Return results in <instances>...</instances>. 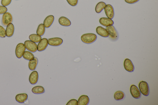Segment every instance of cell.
I'll list each match as a JSON object with an SVG mask.
<instances>
[{"label":"cell","instance_id":"cell-1","mask_svg":"<svg viewBox=\"0 0 158 105\" xmlns=\"http://www.w3.org/2000/svg\"><path fill=\"white\" fill-rule=\"evenodd\" d=\"M82 41L87 44H90L95 42L97 39V36L95 34L86 33L82 35L81 37Z\"/></svg>","mask_w":158,"mask_h":105},{"label":"cell","instance_id":"cell-2","mask_svg":"<svg viewBox=\"0 0 158 105\" xmlns=\"http://www.w3.org/2000/svg\"><path fill=\"white\" fill-rule=\"evenodd\" d=\"M109 34V36L113 41H117L118 38V34L115 27L113 25L106 27V29Z\"/></svg>","mask_w":158,"mask_h":105},{"label":"cell","instance_id":"cell-3","mask_svg":"<svg viewBox=\"0 0 158 105\" xmlns=\"http://www.w3.org/2000/svg\"><path fill=\"white\" fill-rule=\"evenodd\" d=\"M140 92L144 96H148L150 93V89L147 83L144 81L140 82L139 85Z\"/></svg>","mask_w":158,"mask_h":105},{"label":"cell","instance_id":"cell-4","mask_svg":"<svg viewBox=\"0 0 158 105\" xmlns=\"http://www.w3.org/2000/svg\"><path fill=\"white\" fill-rule=\"evenodd\" d=\"M26 49L24 44L22 43L18 44L16 46L15 50V54L16 57L19 59L21 58L23 56Z\"/></svg>","mask_w":158,"mask_h":105},{"label":"cell","instance_id":"cell-5","mask_svg":"<svg viewBox=\"0 0 158 105\" xmlns=\"http://www.w3.org/2000/svg\"><path fill=\"white\" fill-rule=\"evenodd\" d=\"M13 21V17L10 12H6L3 14L2 23L3 26L6 27L8 24L11 23Z\"/></svg>","mask_w":158,"mask_h":105},{"label":"cell","instance_id":"cell-6","mask_svg":"<svg viewBox=\"0 0 158 105\" xmlns=\"http://www.w3.org/2000/svg\"><path fill=\"white\" fill-rule=\"evenodd\" d=\"M24 45L28 50L32 52H35L37 50V45L35 43L29 40L25 42Z\"/></svg>","mask_w":158,"mask_h":105},{"label":"cell","instance_id":"cell-7","mask_svg":"<svg viewBox=\"0 0 158 105\" xmlns=\"http://www.w3.org/2000/svg\"><path fill=\"white\" fill-rule=\"evenodd\" d=\"M130 91L131 96L135 99H139L141 97V92L138 87L134 85L131 86Z\"/></svg>","mask_w":158,"mask_h":105},{"label":"cell","instance_id":"cell-8","mask_svg":"<svg viewBox=\"0 0 158 105\" xmlns=\"http://www.w3.org/2000/svg\"><path fill=\"white\" fill-rule=\"evenodd\" d=\"M104 11L108 18L112 19L114 16V8L110 4H107L104 8Z\"/></svg>","mask_w":158,"mask_h":105},{"label":"cell","instance_id":"cell-9","mask_svg":"<svg viewBox=\"0 0 158 105\" xmlns=\"http://www.w3.org/2000/svg\"><path fill=\"white\" fill-rule=\"evenodd\" d=\"M48 44L52 46H58L63 43V40L59 37L50 38L48 40Z\"/></svg>","mask_w":158,"mask_h":105},{"label":"cell","instance_id":"cell-10","mask_svg":"<svg viewBox=\"0 0 158 105\" xmlns=\"http://www.w3.org/2000/svg\"><path fill=\"white\" fill-rule=\"evenodd\" d=\"M48 45V40L46 38H44L39 42L37 45V50L42 51L46 49Z\"/></svg>","mask_w":158,"mask_h":105},{"label":"cell","instance_id":"cell-11","mask_svg":"<svg viewBox=\"0 0 158 105\" xmlns=\"http://www.w3.org/2000/svg\"><path fill=\"white\" fill-rule=\"evenodd\" d=\"M124 67L127 71L133 72L134 70V66L132 62L129 59H125L124 62Z\"/></svg>","mask_w":158,"mask_h":105},{"label":"cell","instance_id":"cell-12","mask_svg":"<svg viewBox=\"0 0 158 105\" xmlns=\"http://www.w3.org/2000/svg\"><path fill=\"white\" fill-rule=\"evenodd\" d=\"M39 78V75L37 71H33L29 77V81L30 83L32 85L36 84Z\"/></svg>","mask_w":158,"mask_h":105},{"label":"cell","instance_id":"cell-13","mask_svg":"<svg viewBox=\"0 0 158 105\" xmlns=\"http://www.w3.org/2000/svg\"><path fill=\"white\" fill-rule=\"evenodd\" d=\"M54 17L53 16L49 15L47 16L44 21L43 24L45 28H50L53 23Z\"/></svg>","mask_w":158,"mask_h":105},{"label":"cell","instance_id":"cell-14","mask_svg":"<svg viewBox=\"0 0 158 105\" xmlns=\"http://www.w3.org/2000/svg\"><path fill=\"white\" fill-rule=\"evenodd\" d=\"M90 102V99L88 96L83 95L80 96L78 99L77 105H87Z\"/></svg>","mask_w":158,"mask_h":105},{"label":"cell","instance_id":"cell-15","mask_svg":"<svg viewBox=\"0 0 158 105\" xmlns=\"http://www.w3.org/2000/svg\"><path fill=\"white\" fill-rule=\"evenodd\" d=\"M99 22L101 24L106 27L113 25L114 24L113 21L112 19L105 17L101 18Z\"/></svg>","mask_w":158,"mask_h":105},{"label":"cell","instance_id":"cell-16","mask_svg":"<svg viewBox=\"0 0 158 105\" xmlns=\"http://www.w3.org/2000/svg\"><path fill=\"white\" fill-rule=\"evenodd\" d=\"M15 30L14 26L12 23L8 24L7 26L6 29V36L8 37H12L14 35Z\"/></svg>","mask_w":158,"mask_h":105},{"label":"cell","instance_id":"cell-17","mask_svg":"<svg viewBox=\"0 0 158 105\" xmlns=\"http://www.w3.org/2000/svg\"><path fill=\"white\" fill-rule=\"evenodd\" d=\"M28 95L26 93H20L17 95L15 99L16 101L20 103H25L27 100Z\"/></svg>","mask_w":158,"mask_h":105},{"label":"cell","instance_id":"cell-18","mask_svg":"<svg viewBox=\"0 0 158 105\" xmlns=\"http://www.w3.org/2000/svg\"><path fill=\"white\" fill-rule=\"evenodd\" d=\"M96 32L101 37H109V34L107 30L101 26H99L96 28Z\"/></svg>","mask_w":158,"mask_h":105},{"label":"cell","instance_id":"cell-19","mask_svg":"<svg viewBox=\"0 0 158 105\" xmlns=\"http://www.w3.org/2000/svg\"><path fill=\"white\" fill-rule=\"evenodd\" d=\"M59 24L61 26L68 27L71 25V21L67 17L62 16L60 17L59 20Z\"/></svg>","mask_w":158,"mask_h":105},{"label":"cell","instance_id":"cell-20","mask_svg":"<svg viewBox=\"0 0 158 105\" xmlns=\"http://www.w3.org/2000/svg\"><path fill=\"white\" fill-rule=\"evenodd\" d=\"M38 62V59L36 57H35L33 60H30L28 64L29 69L31 71L34 70L36 68Z\"/></svg>","mask_w":158,"mask_h":105},{"label":"cell","instance_id":"cell-21","mask_svg":"<svg viewBox=\"0 0 158 105\" xmlns=\"http://www.w3.org/2000/svg\"><path fill=\"white\" fill-rule=\"evenodd\" d=\"M32 91L33 93L35 94H39L44 93L45 90L42 86H37L33 87Z\"/></svg>","mask_w":158,"mask_h":105},{"label":"cell","instance_id":"cell-22","mask_svg":"<svg viewBox=\"0 0 158 105\" xmlns=\"http://www.w3.org/2000/svg\"><path fill=\"white\" fill-rule=\"evenodd\" d=\"M106 4L103 2H100L97 3L95 8V11L97 14H99L104 9Z\"/></svg>","mask_w":158,"mask_h":105},{"label":"cell","instance_id":"cell-23","mask_svg":"<svg viewBox=\"0 0 158 105\" xmlns=\"http://www.w3.org/2000/svg\"><path fill=\"white\" fill-rule=\"evenodd\" d=\"M125 97V93L121 91H116L114 95V98L116 100L118 101L123 99Z\"/></svg>","mask_w":158,"mask_h":105},{"label":"cell","instance_id":"cell-24","mask_svg":"<svg viewBox=\"0 0 158 105\" xmlns=\"http://www.w3.org/2000/svg\"><path fill=\"white\" fill-rule=\"evenodd\" d=\"M29 38L30 41L35 43H39L42 39L41 37L37 34L30 35L29 36Z\"/></svg>","mask_w":158,"mask_h":105},{"label":"cell","instance_id":"cell-25","mask_svg":"<svg viewBox=\"0 0 158 105\" xmlns=\"http://www.w3.org/2000/svg\"><path fill=\"white\" fill-rule=\"evenodd\" d=\"M45 27L43 24H40L38 26L36 32L37 34L40 36H42L45 32Z\"/></svg>","mask_w":158,"mask_h":105},{"label":"cell","instance_id":"cell-26","mask_svg":"<svg viewBox=\"0 0 158 105\" xmlns=\"http://www.w3.org/2000/svg\"><path fill=\"white\" fill-rule=\"evenodd\" d=\"M23 57L25 59L29 61L33 60L35 58L34 55L32 52L28 51L24 52Z\"/></svg>","mask_w":158,"mask_h":105},{"label":"cell","instance_id":"cell-27","mask_svg":"<svg viewBox=\"0 0 158 105\" xmlns=\"http://www.w3.org/2000/svg\"><path fill=\"white\" fill-rule=\"evenodd\" d=\"M6 37V30L2 26L0 25V37L4 38Z\"/></svg>","mask_w":158,"mask_h":105},{"label":"cell","instance_id":"cell-28","mask_svg":"<svg viewBox=\"0 0 158 105\" xmlns=\"http://www.w3.org/2000/svg\"><path fill=\"white\" fill-rule=\"evenodd\" d=\"M68 3L72 6H76L77 5L78 0H66Z\"/></svg>","mask_w":158,"mask_h":105},{"label":"cell","instance_id":"cell-29","mask_svg":"<svg viewBox=\"0 0 158 105\" xmlns=\"http://www.w3.org/2000/svg\"><path fill=\"white\" fill-rule=\"evenodd\" d=\"M12 0H1V3L2 6L6 7L10 4Z\"/></svg>","mask_w":158,"mask_h":105},{"label":"cell","instance_id":"cell-30","mask_svg":"<svg viewBox=\"0 0 158 105\" xmlns=\"http://www.w3.org/2000/svg\"><path fill=\"white\" fill-rule=\"evenodd\" d=\"M7 11V8L5 6H0V14H5Z\"/></svg>","mask_w":158,"mask_h":105},{"label":"cell","instance_id":"cell-31","mask_svg":"<svg viewBox=\"0 0 158 105\" xmlns=\"http://www.w3.org/2000/svg\"><path fill=\"white\" fill-rule=\"evenodd\" d=\"M77 100L76 99H73L70 100L67 104V105H77Z\"/></svg>","mask_w":158,"mask_h":105},{"label":"cell","instance_id":"cell-32","mask_svg":"<svg viewBox=\"0 0 158 105\" xmlns=\"http://www.w3.org/2000/svg\"><path fill=\"white\" fill-rule=\"evenodd\" d=\"M139 1V0H125L126 3L130 4L135 3L138 2Z\"/></svg>","mask_w":158,"mask_h":105},{"label":"cell","instance_id":"cell-33","mask_svg":"<svg viewBox=\"0 0 158 105\" xmlns=\"http://www.w3.org/2000/svg\"><path fill=\"white\" fill-rule=\"evenodd\" d=\"M16 1H17V0H16Z\"/></svg>","mask_w":158,"mask_h":105}]
</instances>
